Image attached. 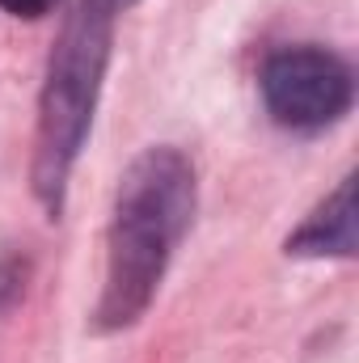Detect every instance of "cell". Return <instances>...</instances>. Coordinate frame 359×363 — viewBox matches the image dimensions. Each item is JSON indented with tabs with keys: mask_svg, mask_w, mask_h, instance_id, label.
<instances>
[{
	"mask_svg": "<svg viewBox=\"0 0 359 363\" xmlns=\"http://www.w3.org/2000/svg\"><path fill=\"white\" fill-rule=\"evenodd\" d=\"M194 216V165L174 144L144 148L114 194V220L106 237V283L93 308V330L136 325L182 245Z\"/></svg>",
	"mask_w": 359,
	"mask_h": 363,
	"instance_id": "1",
	"label": "cell"
},
{
	"mask_svg": "<svg viewBox=\"0 0 359 363\" xmlns=\"http://www.w3.org/2000/svg\"><path fill=\"white\" fill-rule=\"evenodd\" d=\"M118 13L123 9L114 0H77L47 60V85L38 97V140H34V194L51 216H60L64 207L68 174L89 135Z\"/></svg>",
	"mask_w": 359,
	"mask_h": 363,
	"instance_id": "2",
	"label": "cell"
},
{
	"mask_svg": "<svg viewBox=\"0 0 359 363\" xmlns=\"http://www.w3.org/2000/svg\"><path fill=\"white\" fill-rule=\"evenodd\" d=\"M258 89H263L267 114L283 131L317 135L351 110L355 72L343 55L313 47V43H300V47L275 51L263 64Z\"/></svg>",
	"mask_w": 359,
	"mask_h": 363,
	"instance_id": "3",
	"label": "cell"
},
{
	"mask_svg": "<svg viewBox=\"0 0 359 363\" xmlns=\"http://www.w3.org/2000/svg\"><path fill=\"white\" fill-rule=\"evenodd\" d=\"M296 258H351L355 254V178H343L338 190L283 241Z\"/></svg>",
	"mask_w": 359,
	"mask_h": 363,
	"instance_id": "4",
	"label": "cell"
},
{
	"mask_svg": "<svg viewBox=\"0 0 359 363\" xmlns=\"http://www.w3.org/2000/svg\"><path fill=\"white\" fill-rule=\"evenodd\" d=\"M26 279H30V258L26 254H4L0 258V317L21 304Z\"/></svg>",
	"mask_w": 359,
	"mask_h": 363,
	"instance_id": "5",
	"label": "cell"
},
{
	"mask_svg": "<svg viewBox=\"0 0 359 363\" xmlns=\"http://www.w3.org/2000/svg\"><path fill=\"white\" fill-rule=\"evenodd\" d=\"M0 9L13 17H47L55 9V0H0Z\"/></svg>",
	"mask_w": 359,
	"mask_h": 363,
	"instance_id": "6",
	"label": "cell"
},
{
	"mask_svg": "<svg viewBox=\"0 0 359 363\" xmlns=\"http://www.w3.org/2000/svg\"><path fill=\"white\" fill-rule=\"evenodd\" d=\"M114 4H118V9H127V4H136V0H114Z\"/></svg>",
	"mask_w": 359,
	"mask_h": 363,
	"instance_id": "7",
	"label": "cell"
}]
</instances>
